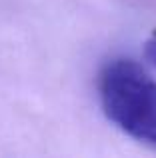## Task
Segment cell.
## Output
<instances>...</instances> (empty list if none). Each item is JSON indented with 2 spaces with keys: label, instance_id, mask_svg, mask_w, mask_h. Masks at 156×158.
I'll return each instance as SVG.
<instances>
[{
  "label": "cell",
  "instance_id": "6da1fadb",
  "mask_svg": "<svg viewBox=\"0 0 156 158\" xmlns=\"http://www.w3.org/2000/svg\"><path fill=\"white\" fill-rule=\"evenodd\" d=\"M102 112L124 134L156 148V80L126 56L110 58L96 78Z\"/></svg>",
  "mask_w": 156,
  "mask_h": 158
},
{
  "label": "cell",
  "instance_id": "7a4b0ae2",
  "mask_svg": "<svg viewBox=\"0 0 156 158\" xmlns=\"http://www.w3.org/2000/svg\"><path fill=\"white\" fill-rule=\"evenodd\" d=\"M144 52H146V58L152 62V66H156V34H154V36H150V38L146 40Z\"/></svg>",
  "mask_w": 156,
  "mask_h": 158
}]
</instances>
